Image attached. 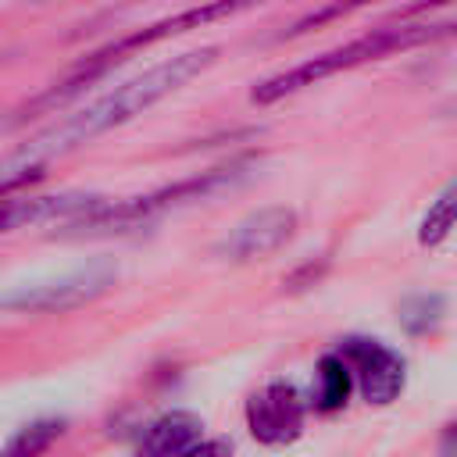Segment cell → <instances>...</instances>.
Here are the masks:
<instances>
[{
    "label": "cell",
    "instance_id": "cell-14",
    "mask_svg": "<svg viewBox=\"0 0 457 457\" xmlns=\"http://www.w3.org/2000/svg\"><path fill=\"white\" fill-rule=\"evenodd\" d=\"M361 4H368V0H336V4H328V7H321V11H314V14H307V18H300L286 36H300V32L321 25V21H332V18H339V14L353 11V7H361Z\"/></svg>",
    "mask_w": 457,
    "mask_h": 457
},
{
    "label": "cell",
    "instance_id": "cell-9",
    "mask_svg": "<svg viewBox=\"0 0 457 457\" xmlns=\"http://www.w3.org/2000/svg\"><path fill=\"white\" fill-rule=\"evenodd\" d=\"M200 439H204V421L196 414L168 411L146 425V432L139 436V450L154 457H175V453H193Z\"/></svg>",
    "mask_w": 457,
    "mask_h": 457
},
{
    "label": "cell",
    "instance_id": "cell-2",
    "mask_svg": "<svg viewBox=\"0 0 457 457\" xmlns=\"http://www.w3.org/2000/svg\"><path fill=\"white\" fill-rule=\"evenodd\" d=\"M453 29H457V25H450V21H446V25L421 21V25L375 29V32H368V36L350 39L346 46L325 50V54H318V57H311V61H303V64H296V68H289V71H282V75H271V79L257 82V86L250 89V100H253V104H275V100H282V96H289V93H300V89H307V86H314V82L336 75V71H346V68H357V64H364V61H378V57H389V54H396V50H411V46L443 39V36H450Z\"/></svg>",
    "mask_w": 457,
    "mask_h": 457
},
{
    "label": "cell",
    "instance_id": "cell-10",
    "mask_svg": "<svg viewBox=\"0 0 457 457\" xmlns=\"http://www.w3.org/2000/svg\"><path fill=\"white\" fill-rule=\"evenodd\" d=\"M350 389H353V368L350 361L336 350V353H325L318 361V371H314V407L332 414L339 407H346L350 400Z\"/></svg>",
    "mask_w": 457,
    "mask_h": 457
},
{
    "label": "cell",
    "instance_id": "cell-6",
    "mask_svg": "<svg viewBox=\"0 0 457 457\" xmlns=\"http://www.w3.org/2000/svg\"><path fill=\"white\" fill-rule=\"evenodd\" d=\"M303 418H307V403H303L300 389L286 378L268 382L246 403V428L253 439H261L268 446L293 443L303 432Z\"/></svg>",
    "mask_w": 457,
    "mask_h": 457
},
{
    "label": "cell",
    "instance_id": "cell-13",
    "mask_svg": "<svg viewBox=\"0 0 457 457\" xmlns=\"http://www.w3.org/2000/svg\"><path fill=\"white\" fill-rule=\"evenodd\" d=\"M61 432H64V421H36V425H25V428L7 443V450H11V453H39V450H46Z\"/></svg>",
    "mask_w": 457,
    "mask_h": 457
},
{
    "label": "cell",
    "instance_id": "cell-12",
    "mask_svg": "<svg viewBox=\"0 0 457 457\" xmlns=\"http://www.w3.org/2000/svg\"><path fill=\"white\" fill-rule=\"evenodd\" d=\"M443 318V300L439 296H411L400 303V325L411 332V336H421L428 328H436Z\"/></svg>",
    "mask_w": 457,
    "mask_h": 457
},
{
    "label": "cell",
    "instance_id": "cell-7",
    "mask_svg": "<svg viewBox=\"0 0 457 457\" xmlns=\"http://www.w3.org/2000/svg\"><path fill=\"white\" fill-rule=\"evenodd\" d=\"M339 353L350 361L353 386L361 389V396L368 403H378L382 407V403H393L400 396L407 371H403V357L396 350H389L378 339H357L353 336V339H346L339 346Z\"/></svg>",
    "mask_w": 457,
    "mask_h": 457
},
{
    "label": "cell",
    "instance_id": "cell-5",
    "mask_svg": "<svg viewBox=\"0 0 457 457\" xmlns=\"http://www.w3.org/2000/svg\"><path fill=\"white\" fill-rule=\"evenodd\" d=\"M296 232V211L286 204H271L261 207L253 214H246L243 221H236L214 246L218 257L225 261H257L275 253L282 243H289Z\"/></svg>",
    "mask_w": 457,
    "mask_h": 457
},
{
    "label": "cell",
    "instance_id": "cell-4",
    "mask_svg": "<svg viewBox=\"0 0 457 457\" xmlns=\"http://www.w3.org/2000/svg\"><path fill=\"white\" fill-rule=\"evenodd\" d=\"M118 278V268L107 261H93L79 271H68L61 278H46L36 286H18L11 293H0V311L18 314H61L71 307H82L96 296H104Z\"/></svg>",
    "mask_w": 457,
    "mask_h": 457
},
{
    "label": "cell",
    "instance_id": "cell-3",
    "mask_svg": "<svg viewBox=\"0 0 457 457\" xmlns=\"http://www.w3.org/2000/svg\"><path fill=\"white\" fill-rule=\"evenodd\" d=\"M246 4H253V0H207V4H200V7H189V11H182V14L161 18V21L146 25V29H139V32H132V36H125V39H118V43L104 46V50H96L93 57H86V64H82L75 75H68L61 86H54L46 96H39V100L32 104V111H39V107H50V104H61V100H68L75 89H82L89 79H96L104 68H111L114 61H121V57H125L129 50H136V46H146V43H157V39H164V36H179V32L200 29V25H207V21H218V18L232 14V11L246 7Z\"/></svg>",
    "mask_w": 457,
    "mask_h": 457
},
{
    "label": "cell",
    "instance_id": "cell-1",
    "mask_svg": "<svg viewBox=\"0 0 457 457\" xmlns=\"http://www.w3.org/2000/svg\"><path fill=\"white\" fill-rule=\"evenodd\" d=\"M218 61V46H204V50H189V54H179V57H168L154 68H146L143 75L114 86L111 93L96 96L93 104H86L82 111H75L71 118H64L61 125L46 129L43 136H36L18 157L36 164V161H46V157H61L125 121H132L136 114H143L146 107H154L157 100H164L168 93L182 89L189 79H196L200 71H207L211 64Z\"/></svg>",
    "mask_w": 457,
    "mask_h": 457
},
{
    "label": "cell",
    "instance_id": "cell-8",
    "mask_svg": "<svg viewBox=\"0 0 457 457\" xmlns=\"http://www.w3.org/2000/svg\"><path fill=\"white\" fill-rule=\"evenodd\" d=\"M104 196L93 193H54V196H29L18 189L0 193V232L32 228V225H71L82 214L96 211Z\"/></svg>",
    "mask_w": 457,
    "mask_h": 457
},
{
    "label": "cell",
    "instance_id": "cell-11",
    "mask_svg": "<svg viewBox=\"0 0 457 457\" xmlns=\"http://www.w3.org/2000/svg\"><path fill=\"white\" fill-rule=\"evenodd\" d=\"M453 225H457V179H450L439 189V196L428 204V211L418 225V243L421 246H439L450 236Z\"/></svg>",
    "mask_w": 457,
    "mask_h": 457
}]
</instances>
